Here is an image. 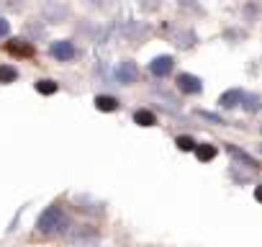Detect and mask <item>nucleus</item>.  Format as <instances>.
Returning <instances> with one entry per match:
<instances>
[{
	"instance_id": "nucleus-1",
	"label": "nucleus",
	"mask_w": 262,
	"mask_h": 247,
	"mask_svg": "<svg viewBox=\"0 0 262 247\" xmlns=\"http://www.w3.org/2000/svg\"><path fill=\"white\" fill-rule=\"evenodd\" d=\"M70 227V219H67V214H64V209L59 206V203H52V206H47L44 211H41V216H39V221H36V229L41 232V234H62L64 229Z\"/></svg>"
},
{
	"instance_id": "nucleus-2",
	"label": "nucleus",
	"mask_w": 262,
	"mask_h": 247,
	"mask_svg": "<svg viewBox=\"0 0 262 247\" xmlns=\"http://www.w3.org/2000/svg\"><path fill=\"white\" fill-rule=\"evenodd\" d=\"M116 77H118L121 85H134V83L139 80V67L131 62V59H123V62H118V67H116Z\"/></svg>"
},
{
	"instance_id": "nucleus-3",
	"label": "nucleus",
	"mask_w": 262,
	"mask_h": 247,
	"mask_svg": "<svg viewBox=\"0 0 262 247\" xmlns=\"http://www.w3.org/2000/svg\"><path fill=\"white\" fill-rule=\"evenodd\" d=\"M49 54H52L54 59H59V62H70V59H75L77 49H75V44H72V42H67V39H59V42H52V47H49Z\"/></svg>"
},
{
	"instance_id": "nucleus-4",
	"label": "nucleus",
	"mask_w": 262,
	"mask_h": 247,
	"mask_svg": "<svg viewBox=\"0 0 262 247\" xmlns=\"http://www.w3.org/2000/svg\"><path fill=\"white\" fill-rule=\"evenodd\" d=\"M172 67H175V59H172V57H167V54L155 57V59L149 62V72H152L155 77H165V75H170V72H172Z\"/></svg>"
},
{
	"instance_id": "nucleus-5",
	"label": "nucleus",
	"mask_w": 262,
	"mask_h": 247,
	"mask_svg": "<svg viewBox=\"0 0 262 247\" xmlns=\"http://www.w3.org/2000/svg\"><path fill=\"white\" fill-rule=\"evenodd\" d=\"M178 88L183 90V93H201V80L195 77V75H188V72H183V75H178Z\"/></svg>"
},
{
	"instance_id": "nucleus-6",
	"label": "nucleus",
	"mask_w": 262,
	"mask_h": 247,
	"mask_svg": "<svg viewBox=\"0 0 262 247\" xmlns=\"http://www.w3.org/2000/svg\"><path fill=\"white\" fill-rule=\"evenodd\" d=\"M242 98H244V93H242L239 88H234V90H226V93L221 95L219 106H221V108H234V106H239Z\"/></svg>"
},
{
	"instance_id": "nucleus-7",
	"label": "nucleus",
	"mask_w": 262,
	"mask_h": 247,
	"mask_svg": "<svg viewBox=\"0 0 262 247\" xmlns=\"http://www.w3.org/2000/svg\"><path fill=\"white\" fill-rule=\"evenodd\" d=\"M44 16H47V21L59 24V21L67 16V8H64V6H54V3H52V6H47V8H44Z\"/></svg>"
},
{
	"instance_id": "nucleus-8",
	"label": "nucleus",
	"mask_w": 262,
	"mask_h": 247,
	"mask_svg": "<svg viewBox=\"0 0 262 247\" xmlns=\"http://www.w3.org/2000/svg\"><path fill=\"white\" fill-rule=\"evenodd\" d=\"M134 121L139 123V127H155V123H157V116H155L152 111H147V108H139V111L134 113Z\"/></svg>"
},
{
	"instance_id": "nucleus-9",
	"label": "nucleus",
	"mask_w": 262,
	"mask_h": 247,
	"mask_svg": "<svg viewBox=\"0 0 262 247\" xmlns=\"http://www.w3.org/2000/svg\"><path fill=\"white\" fill-rule=\"evenodd\" d=\"M95 108L98 111H116L118 108V100L113 95H98L95 98Z\"/></svg>"
},
{
	"instance_id": "nucleus-10",
	"label": "nucleus",
	"mask_w": 262,
	"mask_h": 247,
	"mask_svg": "<svg viewBox=\"0 0 262 247\" xmlns=\"http://www.w3.org/2000/svg\"><path fill=\"white\" fill-rule=\"evenodd\" d=\"M195 157H198L201 162H208V160L216 157V147H213V145H198V147H195Z\"/></svg>"
},
{
	"instance_id": "nucleus-11",
	"label": "nucleus",
	"mask_w": 262,
	"mask_h": 247,
	"mask_svg": "<svg viewBox=\"0 0 262 247\" xmlns=\"http://www.w3.org/2000/svg\"><path fill=\"white\" fill-rule=\"evenodd\" d=\"M57 83L54 80H49V77H44V80H36V93H41V95H52V93H57Z\"/></svg>"
},
{
	"instance_id": "nucleus-12",
	"label": "nucleus",
	"mask_w": 262,
	"mask_h": 247,
	"mask_svg": "<svg viewBox=\"0 0 262 247\" xmlns=\"http://www.w3.org/2000/svg\"><path fill=\"white\" fill-rule=\"evenodd\" d=\"M16 77H18V72H16V67H11V65H0V83H16Z\"/></svg>"
},
{
	"instance_id": "nucleus-13",
	"label": "nucleus",
	"mask_w": 262,
	"mask_h": 247,
	"mask_svg": "<svg viewBox=\"0 0 262 247\" xmlns=\"http://www.w3.org/2000/svg\"><path fill=\"white\" fill-rule=\"evenodd\" d=\"M8 52H13V54H24V57H29L34 49H31V44H24L21 39L18 42H13V44H8Z\"/></svg>"
},
{
	"instance_id": "nucleus-14",
	"label": "nucleus",
	"mask_w": 262,
	"mask_h": 247,
	"mask_svg": "<svg viewBox=\"0 0 262 247\" xmlns=\"http://www.w3.org/2000/svg\"><path fill=\"white\" fill-rule=\"evenodd\" d=\"M175 145H178V150H183V152H190V150H195V147H198L193 137H178V139H175Z\"/></svg>"
},
{
	"instance_id": "nucleus-15",
	"label": "nucleus",
	"mask_w": 262,
	"mask_h": 247,
	"mask_svg": "<svg viewBox=\"0 0 262 247\" xmlns=\"http://www.w3.org/2000/svg\"><path fill=\"white\" fill-rule=\"evenodd\" d=\"M226 150H229V155H234V157H236V160H242L244 165H257V162H254V160H252L247 152H242V150H236V147H231V145H229Z\"/></svg>"
},
{
	"instance_id": "nucleus-16",
	"label": "nucleus",
	"mask_w": 262,
	"mask_h": 247,
	"mask_svg": "<svg viewBox=\"0 0 262 247\" xmlns=\"http://www.w3.org/2000/svg\"><path fill=\"white\" fill-rule=\"evenodd\" d=\"M160 0H142V11H157Z\"/></svg>"
},
{
	"instance_id": "nucleus-17",
	"label": "nucleus",
	"mask_w": 262,
	"mask_h": 247,
	"mask_svg": "<svg viewBox=\"0 0 262 247\" xmlns=\"http://www.w3.org/2000/svg\"><path fill=\"white\" fill-rule=\"evenodd\" d=\"M244 16H247V18L252 16V21H254V18L259 16V6H257V3H254V6H247V8H244Z\"/></svg>"
},
{
	"instance_id": "nucleus-18",
	"label": "nucleus",
	"mask_w": 262,
	"mask_h": 247,
	"mask_svg": "<svg viewBox=\"0 0 262 247\" xmlns=\"http://www.w3.org/2000/svg\"><path fill=\"white\" fill-rule=\"evenodd\" d=\"M8 31H11V24H8L3 16H0V39H6V36H8Z\"/></svg>"
},
{
	"instance_id": "nucleus-19",
	"label": "nucleus",
	"mask_w": 262,
	"mask_h": 247,
	"mask_svg": "<svg viewBox=\"0 0 262 247\" xmlns=\"http://www.w3.org/2000/svg\"><path fill=\"white\" fill-rule=\"evenodd\" d=\"M198 113H201V116H203V118H208V121H211V123H224V121H221V118H219V116H216V113H208V111H198Z\"/></svg>"
},
{
	"instance_id": "nucleus-20",
	"label": "nucleus",
	"mask_w": 262,
	"mask_h": 247,
	"mask_svg": "<svg viewBox=\"0 0 262 247\" xmlns=\"http://www.w3.org/2000/svg\"><path fill=\"white\" fill-rule=\"evenodd\" d=\"M26 31H29V34H34V36H44V29H41V26H34V24H29V26H26Z\"/></svg>"
},
{
	"instance_id": "nucleus-21",
	"label": "nucleus",
	"mask_w": 262,
	"mask_h": 247,
	"mask_svg": "<svg viewBox=\"0 0 262 247\" xmlns=\"http://www.w3.org/2000/svg\"><path fill=\"white\" fill-rule=\"evenodd\" d=\"M254 198L262 203V186H257V188H254Z\"/></svg>"
},
{
	"instance_id": "nucleus-22",
	"label": "nucleus",
	"mask_w": 262,
	"mask_h": 247,
	"mask_svg": "<svg viewBox=\"0 0 262 247\" xmlns=\"http://www.w3.org/2000/svg\"><path fill=\"white\" fill-rule=\"evenodd\" d=\"M259 152H262V145H259Z\"/></svg>"
}]
</instances>
